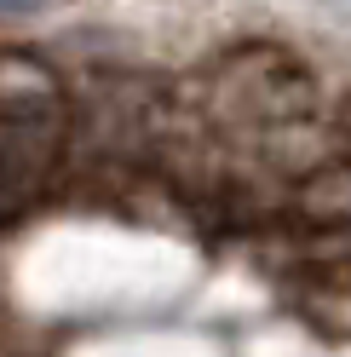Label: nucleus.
Returning <instances> with one entry per match:
<instances>
[{"label": "nucleus", "instance_id": "1", "mask_svg": "<svg viewBox=\"0 0 351 357\" xmlns=\"http://www.w3.org/2000/svg\"><path fill=\"white\" fill-rule=\"evenodd\" d=\"M70 144V98L35 52H0V219L29 208Z\"/></svg>", "mask_w": 351, "mask_h": 357}, {"label": "nucleus", "instance_id": "2", "mask_svg": "<svg viewBox=\"0 0 351 357\" xmlns=\"http://www.w3.org/2000/svg\"><path fill=\"white\" fill-rule=\"evenodd\" d=\"M208 109L225 127H294L317 109V81L282 47H242L208 75Z\"/></svg>", "mask_w": 351, "mask_h": 357}, {"label": "nucleus", "instance_id": "3", "mask_svg": "<svg viewBox=\"0 0 351 357\" xmlns=\"http://www.w3.org/2000/svg\"><path fill=\"white\" fill-rule=\"evenodd\" d=\"M294 208L311 225H351V162H322L317 173H305Z\"/></svg>", "mask_w": 351, "mask_h": 357}, {"label": "nucleus", "instance_id": "4", "mask_svg": "<svg viewBox=\"0 0 351 357\" xmlns=\"http://www.w3.org/2000/svg\"><path fill=\"white\" fill-rule=\"evenodd\" d=\"M40 12V0H0V17H29Z\"/></svg>", "mask_w": 351, "mask_h": 357}, {"label": "nucleus", "instance_id": "5", "mask_svg": "<svg viewBox=\"0 0 351 357\" xmlns=\"http://www.w3.org/2000/svg\"><path fill=\"white\" fill-rule=\"evenodd\" d=\"M340 132H345V139H351V98L340 104Z\"/></svg>", "mask_w": 351, "mask_h": 357}]
</instances>
